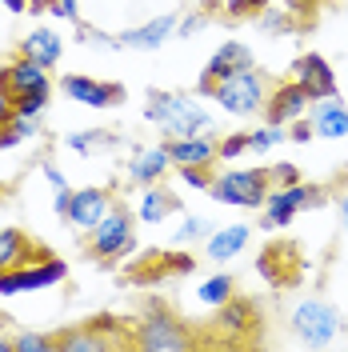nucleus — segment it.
<instances>
[{"instance_id": "nucleus-1", "label": "nucleus", "mask_w": 348, "mask_h": 352, "mask_svg": "<svg viewBox=\"0 0 348 352\" xmlns=\"http://www.w3.org/2000/svg\"><path fill=\"white\" fill-rule=\"evenodd\" d=\"M129 344L140 352H184L196 344V336L176 312H168L164 305H149V312L132 324Z\"/></svg>"}, {"instance_id": "nucleus-2", "label": "nucleus", "mask_w": 348, "mask_h": 352, "mask_svg": "<svg viewBox=\"0 0 348 352\" xmlns=\"http://www.w3.org/2000/svg\"><path fill=\"white\" fill-rule=\"evenodd\" d=\"M288 332H292L305 349H328V344L340 340L345 316H340V308L332 305V300L308 296V300H301V305L288 312Z\"/></svg>"}, {"instance_id": "nucleus-3", "label": "nucleus", "mask_w": 348, "mask_h": 352, "mask_svg": "<svg viewBox=\"0 0 348 352\" xmlns=\"http://www.w3.org/2000/svg\"><path fill=\"white\" fill-rule=\"evenodd\" d=\"M325 204H328V188H320V184H305V180H296V184H272L261 204V224L276 232V228H288L301 212L325 208Z\"/></svg>"}, {"instance_id": "nucleus-4", "label": "nucleus", "mask_w": 348, "mask_h": 352, "mask_svg": "<svg viewBox=\"0 0 348 352\" xmlns=\"http://www.w3.org/2000/svg\"><path fill=\"white\" fill-rule=\"evenodd\" d=\"M268 92H272V76H264L261 68L252 65L237 76H228V80H220L208 100H217L220 112H228V116H264Z\"/></svg>"}, {"instance_id": "nucleus-5", "label": "nucleus", "mask_w": 348, "mask_h": 352, "mask_svg": "<svg viewBox=\"0 0 348 352\" xmlns=\"http://www.w3.org/2000/svg\"><path fill=\"white\" fill-rule=\"evenodd\" d=\"M136 252V228H132V212L124 204H112L105 220L88 232V256H96V261H124Z\"/></svg>"}, {"instance_id": "nucleus-6", "label": "nucleus", "mask_w": 348, "mask_h": 352, "mask_svg": "<svg viewBox=\"0 0 348 352\" xmlns=\"http://www.w3.org/2000/svg\"><path fill=\"white\" fill-rule=\"evenodd\" d=\"M268 188H272L268 168H224L213 180L208 197L217 204H228V208H261Z\"/></svg>"}, {"instance_id": "nucleus-7", "label": "nucleus", "mask_w": 348, "mask_h": 352, "mask_svg": "<svg viewBox=\"0 0 348 352\" xmlns=\"http://www.w3.org/2000/svg\"><path fill=\"white\" fill-rule=\"evenodd\" d=\"M257 276L268 288H296L305 276V256L292 241H268L257 256Z\"/></svg>"}, {"instance_id": "nucleus-8", "label": "nucleus", "mask_w": 348, "mask_h": 352, "mask_svg": "<svg viewBox=\"0 0 348 352\" xmlns=\"http://www.w3.org/2000/svg\"><path fill=\"white\" fill-rule=\"evenodd\" d=\"M68 276V264L61 256H41V261L17 264L8 272H0V296H21V292H36V288H52Z\"/></svg>"}, {"instance_id": "nucleus-9", "label": "nucleus", "mask_w": 348, "mask_h": 352, "mask_svg": "<svg viewBox=\"0 0 348 352\" xmlns=\"http://www.w3.org/2000/svg\"><path fill=\"white\" fill-rule=\"evenodd\" d=\"M217 329L224 336H232V340H261L264 336V316H261V305L252 300V296H228L224 305L217 308Z\"/></svg>"}, {"instance_id": "nucleus-10", "label": "nucleus", "mask_w": 348, "mask_h": 352, "mask_svg": "<svg viewBox=\"0 0 348 352\" xmlns=\"http://www.w3.org/2000/svg\"><path fill=\"white\" fill-rule=\"evenodd\" d=\"M257 65V56H252V48L240 41H224L208 56V65H204V72H200V80H196V92L200 96H213V88L220 85V80H228V76H237V72H244V68Z\"/></svg>"}, {"instance_id": "nucleus-11", "label": "nucleus", "mask_w": 348, "mask_h": 352, "mask_svg": "<svg viewBox=\"0 0 348 352\" xmlns=\"http://www.w3.org/2000/svg\"><path fill=\"white\" fill-rule=\"evenodd\" d=\"M312 109V96L305 92L301 80H272V92H268V104H264V120L268 124H292V120H301L308 116Z\"/></svg>"}, {"instance_id": "nucleus-12", "label": "nucleus", "mask_w": 348, "mask_h": 352, "mask_svg": "<svg viewBox=\"0 0 348 352\" xmlns=\"http://www.w3.org/2000/svg\"><path fill=\"white\" fill-rule=\"evenodd\" d=\"M61 92L85 109H116L129 92L116 80H96V76H61Z\"/></svg>"}, {"instance_id": "nucleus-13", "label": "nucleus", "mask_w": 348, "mask_h": 352, "mask_svg": "<svg viewBox=\"0 0 348 352\" xmlns=\"http://www.w3.org/2000/svg\"><path fill=\"white\" fill-rule=\"evenodd\" d=\"M0 92H8V96H17V92H52L48 68L41 60L17 52L8 65H0Z\"/></svg>"}, {"instance_id": "nucleus-14", "label": "nucleus", "mask_w": 348, "mask_h": 352, "mask_svg": "<svg viewBox=\"0 0 348 352\" xmlns=\"http://www.w3.org/2000/svg\"><path fill=\"white\" fill-rule=\"evenodd\" d=\"M292 80H301L312 100L340 96L336 72H332V65H328V56H320V52H305V56H296V60H292Z\"/></svg>"}, {"instance_id": "nucleus-15", "label": "nucleus", "mask_w": 348, "mask_h": 352, "mask_svg": "<svg viewBox=\"0 0 348 352\" xmlns=\"http://www.w3.org/2000/svg\"><path fill=\"white\" fill-rule=\"evenodd\" d=\"M176 21H180L176 12H160V16L136 24V28H124L116 41H120V48H132V52H156L168 36H176Z\"/></svg>"}, {"instance_id": "nucleus-16", "label": "nucleus", "mask_w": 348, "mask_h": 352, "mask_svg": "<svg viewBox=\"0 0 348 352\" xmlns=\"http://www.w3.org/2000/svg\"><path fill=\"white\" fill-rule=\"evenodd\" d=\"M112 208V192L109 188H80V192H72V204H68V224L76 228V232H92L105 212Z\"/></svg>"}, {"instance_id": "nucleus-17", "label": "nucleus", "mask_w": 348, "mask_h": 352, "mask_svg": "<svg viewBox=\"0 0 348 352\" xmlns=\"http://www.w3.org/2000/svg\"><path fill=\"white\" fill-rule=\"evenodd\" d=\"M109 324L100 320H85V324H72V329H61L52 332L56 336V352H105V349H116V340L105 336Z\"/></svg>"}, {"instance_id": "nucleus-18", "label": "nucleus", "mask_w": 348, "mask_h": 352, "mask_svg": "<svg viewBox=\"0 0 348 352\" xmlns=\"http://www.w3.org/2000/svg\"><path fill=\"white\" fill-rule=\"evenodd\" d=\"M173 168V156H168V148L164 144H149V148H136L129 160V168H124V176H129L132 184H140V188H149V184H160V176Z\"/></svg>"}, {"instance_id": "nucleus-19", "label": "nucleus", "mask_w": 348, "mask_h": 352, "mask_svg": "<svg viewBox=\"0 0 348 352\" xmlns=\"http://www.w3.org/2000/svg\"><path fill=\"white\" fill-rule=\"evenodd\" d=\"M308 120H312L316 136H325V140H340V136H348V104L340 100V96L312 100V109H308Z\"/></svg>"}, {"instance_id": "nucleus-20", "label": "nucleus", "mask_w": 348, "mask_h": 352, "mask_svg": "<svg viewBox=\"0 0 348 352\" xmlns=\"http://www.w3.org/2000/svg\"><path fill=\"white\" fill-rule=\"evenodd\" d=\"M164 148L173 156V164H217V136L204 132V136H176L164 140Z\"/></svg>"}, {"instance_id": "nucleus-21", "label": "nucleus", "mask_w": 348, "mask_h": 352, "mask_svg": "<svg viewBox=\"0 0 348 352\" xmlns=\"http://www.w3.org/2000/svg\"><path fill=\"white\" fill-rule=\"evenodd\" d=\"M41 256H48V248H41L32 236H24L21 228H0V272L28 261H41Z\"/></svg>"}, {"instance_id": "nucleus-22", "label": "nucleus", "mask_w": 348, "mask_h": 352, "mask_svg": "<svg viewBox=\"0 0 348 352\" xmlns=\"http://www.w3.org/2000/svg\"><path fill=\"white\" fill-rule=\"evenodd\" d=\"M188 104H193V96H188V92H164V88H153V92H149V104H144V120L164 132L173 120L184 116Z\"/></svg>"}, {"instance_id": "nucleus-23", "label": "nucleus", "mask_w": 348, "mask_h": 352, "mask_svg": "<svg viewBox=\"0 0 348 352\" xmlns=\"http://www.w3.org/2000/svg\"><path fill=\"white\" fill-rule=\"evenodd\" d=\"M248 241H252V224H224V228H217L208 241H204V256L208 261H232V256H240L244 248H248Z\"/></svg>"}, {"instance_id": "nucleus-24", "label": "nucleus", "mask_w": 348, "mask_h": 352, "mask_svg": "<svg viewBox=\"0 0 348 352\" xmlns=\"http://www.w3.org/2000/svg\"><path fill=\"white\" fill-rule=\"evenodd\" d=\"M173 212H180V197H176V192L160 188V184H149V188L140 192V204H136V220H140V224H149V228H153V224H164Z\"/></svg>"}, {"instance_id": "nucleus-25", "label": "nucleus", "mask_w": 348, "mask_h": 352, "mask_svg": "<svg viewBox=\"0 0 348 352\" xmlns=\"http://www.w3.org/2000/svg\"><path fill=\"white\" fill-rule=\"evenodd\" d=\"M21 52L32 56V60H41L44 68H52V65H61L65 41H61V32H52V28H32V32L21 41Z\"/></svg>"}, {"instance_id": "nucleus-26", "label": "nucleus", "mask_w": 348, "mask_h": 352, "mask_svg": "<svg viewBox=\"0 0 348 352\" xmlns=\"http://www.w3.org/2000/svg\"><path fill=\"white\" fill-rule=\"evenodd\" d=\"M204 132H213V112L200 109V104H188L180 120H173L168 129H164V140H176V136H204Z\"/></svg>"}, {"instance_id": "nucleus-27", "label": "nucleus", "mask_w": 348, "mask_h": 352, "mask_svg": "<svg viewBox=\"0 0 348 352\" xmlns=\"http://www.w3.org/2000/svg\"><path fill=\"white\" fill-rule=\"evenodd\" d=\"M65 144L72 148V153L92 156V153H100V148H112V144H116V136H112L109 129H85V132H68Z\"/></svg>"}, {"instance_id": "nucleus-28", "label": "nucleus", "mask_w": 348, "mask_h": 352, "mask_svg": "<svg viewBox=\"0 0 348 352\" xmlns=\"http://www.w3.org/2000/svg\"><path fill=\"white\" fill-rule=\"evenodd\" d=\"M232 292H237V280H232L228 272H217V276H208L204 285L196 288V300H200L204 308H220Z\"/></svg>"}, {"instance_id": "nucleus-29", "label": "nucleus", "mask_w": 348, "mask_h": 352, "mask_svg": "<svg viewBox=\"0 0 348 352\" xmlns=\"http://www.w3.org/2000/svg\"><path fill=\"white\" fill-rule=\"evenodd\" d=\"M213 232H217V224H213L208 217H196V212H188V217H184V224L176 228L173 241L176 244H200V241H208Z\"/></svg>"}, {"instance_id": "nucleus-30", "label": "nucleus", "mask_w": 348, "mask_h": 352, "mask_svg": "<svg viewBox=\"0 0 348 352\" xmlns=\"http://www.w3.org/2000/svg\"><path fill=\"white\" fill-rule=\"evenodd\" d=\"M284 140H288L284 124H261V129H252V132H248V153L264 156V153H272L276 144H284Z\"/></svg>"}, {"instance_id": "nucleus-31", "label": "nucleus", "mask_w": 348, "mask_h": 352, "mask_svg": "<svg viewBox=\"0 0 348 352\" xmlns=\"http://www.w3.org/2000/svg\"><path fill=\"white\" fill-rule=\"evenodd\" d=\"M173 168H176V176H180L188 188H196V192H208L213 180H217L213 164H173Z\"/></svg>"}, {"instance_id": "nucleus-32", "label": "nucleus", "mask_w": 348, "mask_h": 352, "mask_svg": "<svg viewBox=\"0 0 348 352\" xmlns=\"http://www.w3.org/2000/svg\"><path fill=\"white\" fill-rule=\"evenodd\" d=\"M48 96H52V92H17V96H12V116L41 120V112L48 109Z\"/></svg>"}, {"instance_id": "nucleus-33", "label": "nucleus", "mask_w": 348, "mask_h": 352, "mask_svg": "<svg viewBox=\"0 0 348 352\" xmlns=\"http://www.w3.org/2000/svg\"><path fill=\"white\" fill-rule=\"evenodd\" d=\"M244 153H248V132H228V136L217 140V156L224 164H237Z\"/></svg>"}, {"instance_id": "nucleus-34", "label": "nucleus", "mask_w": 348, "mask_h": 352, "mask_svg": "<svg viewBox=\"0 0 348 352\" xmlns=\"http://www.w3.org/2000/svg\"><path fill=\"white\" fill-rule=\"evenodd\" d=\"M17 352H56V336H41V332H21L12 336Z\"/></svg>"}, {"instance_id": "nucleus-35", "label": "nucleus", "mask_w": 348, "mask_h": 352, "mask_svg": "<svg viewBox=\"0 0 348 352\" xmlns=\"http://www.w3.org/2000/svg\"><path fill=\"white\" fill-rule=\"evenodd\" d=\"M268 0H224V16L228 21H252Z\"/></svg>"}, {"instance_id": "nucleus-36", "label": "nucleus", "mask_w": 348, "mask_h": 352, "mask_svg": "<svg viewBox=\"0 0 348 352\" xmlns=\"http://www.w3.org/2000/svg\"><path fill=\"white\" fill-rule=\"evenodd\" d=\"M268 176H272V184H296L301 180V168L281 160V164H268Z\"/></svg>"}, {"instance_id": "nucleus-37", "label": "nucleus", "mask_w": 348, "mask_h": 352, "mask_svg": "<svg viewBox=\"0 0 348 352\" xmlns=\"http://www.w3.org/2000/svg\"><path fill=\"white\" fill-rule=\"evenodd\" d=\"M80 44H96V48H120V41H116V36L100 32V28H85V24H80Z\"/></svg>"}, {"instance_id": "nucleus-38", "label": "nucleus", "mask_w": 348, "mask_h": 352, "mask_svg": "<svg viewBox=\"0 0 348 352\" xmlns=\"http://www.w3.org/2000/svg\"><path fill=\"white\" fill-rule=\"evenodd\" d=\"M204 21H208V12H193V16H180V21H176V36H180V41H188L193 32H200V28H204Z\"/></svg>"}, {"instance_id": "nucleus-39", "label": "nucleus", "mask_w": 348, "mask_h": 352, "mask_svg": "<svg viewBox=\"0 0 348 352\" xmlns=\"http://www.w3.org/2000/svg\"><path fill=\"white\" fill-rule=\"evenodd\" d=\"M312 136H316V129H312V120H292L288 124V140H296V144H312Z\"/></svg>"}, {"instance_id": "nucleus-40", "label": "nucleus", "mask_w": 348, "mask_h": 352, "mask_svg": "<svg viewBox=\"0 0 348 352\" xmlns=\"http://www.w3.org/2000/svg\"><path fill=\"white\" fill-rule=\"evenodd\" d=\"M41 173H44V180L52 184V192H65L68 188V180H65V173L56 168V164H48V160H41Z\"/></svg>"}, {"instance_id": "nucleus-41", "label": "nucleus", "mask_w": 348, "mask_h": 352, "mask_svg": "<svg viewBox=\"0 0 348 352\" xmlns=\"http://www.w3.org/2000/svg\"><path fill=\"white\" fill-rule=\"evenodd\" d=\"M17 144H24V136L12 129V120H8V124H0V153H8V148H17Z\"/></svg>"}, {"instance_id": "nucleus-42", "label": "nucleus", "mask_w": 348, "mask_h": 352, "mask_svg": "<svg viewBox=\"0 0 348 352\" xmlns=\"http://www.w3.org/2000/svg\"><path fill=\"white\" fill-rule=\"evenodd\" d=\"M68 204H72V188H65V192L52 197V212H56V217H68Z\"/></svg>"}, {"instance_id": "nucleus-43", "label": "nucleus", "mask_w": 348, "mask_h": 352, "mask_svg": "<svg viewBox=\"0 0 348 352\" xmlns=\"http://www.w3.org/2000/svg\"><path fill=\"white\" fill-rule=\"evenodd\" d=\"M8 120H12V96L0 92V124H8Z\"/></svg>"}, {"instance_id": "nucleus-44", "label": "nucleus", "mask_w": 348, "mask_h": 352, "mask_svg": "<svg viewBox=\"0 0 348 352\" xmlns=\"http://www.w3.org/2000/svg\"><path fill=\"white\" fill-rule=\"evenodd\" d=\"M0 4H4L8 12H28V4H32V0H0Z\"/></svg>"}, {"instance_id": "nucleus-45", "label": "nucleus", "mask_w": 348, "mask_h": 352, "mask_svg": "<svg viewBox=\"0 0 348 352\" xmlns=\"http://www.w3.org/2000/svg\"><path fill=\"white\" fill-rule=\"evenodd\" d=\"M336 208H340V220H345V228H348V188L336 197Z\"/></svg>"}, {"instance_id": "nucleus-46", "label": "nucleus", "mask_w": 348, "mask_h": 352, "mask_svg": "<svg viewBox=\"0 0 348 352\" xmlns=\"http://www.w3.org/2000/svg\"><path fill=\"white\" fill-rule=\"evenodd\" d=\"M0 352H17V344H12L8 336H0Z\"/></svg>"}]
</instances>
